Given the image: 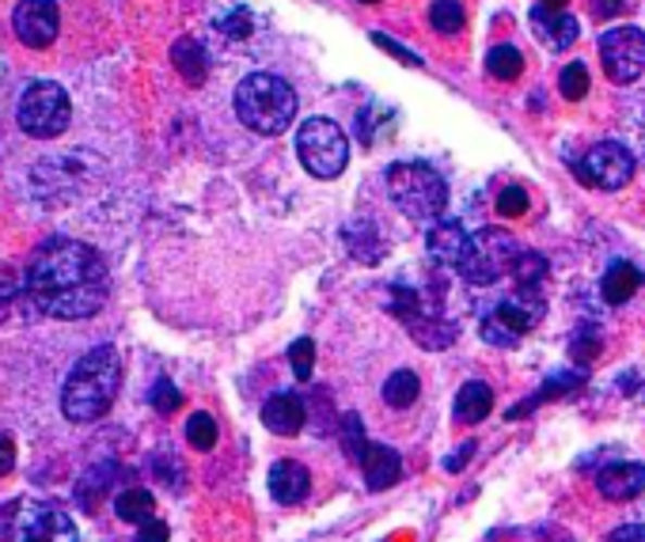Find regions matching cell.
Listing matches in <instances>:
<instances>
[{
	"label": "cell",
	"instance_id": "cell-1",
	"mask_svg": "<svg viewBox=\"0 0 645 542\" xmlns=\"http://www.w3.org/2000/svg\"><path fill=\"white\" fill-rule=\"evenodd\" d=\"M23 285L38 312L61 323L91 319L111 297V274L103 259L88 243H76L68 236H50L35 247Z\"/></svg>",
	"mask_w": 645,
	"mask_h": 542
},
{
	"label": "cell",
	"instance_id": "cell-2",
	"mask_svg": "<svg viewBox=\"0 0 645 542\" xmlns=\"http://www.w3.org/2000/svg\"><path fill=\"white\" fill-rule=\"evenodd\" d=\"M122 387V361L114 345H96L88 350L76 368L68 371L65 387H61V414L76 425L99 421L111 409L114 394Z\"/></svg>",
	"mask_w": 645,
	"mask_h": 542
},
{
	"label": "cell",
	"instance_id": "cell-3",
	"mask_svg": "<svg viewBox=\"0 0 645 542\" xmlns=\"http://www.w3.org/2000/svg\"><path fill=\"white\" fill-rule=\"evenodd\" d=\"M236 114L251 134L278 137L296 118V91L274 73H251L236 88Z\"/></svg>",
	"mask_w": 645,
	"mask_h": 542
},
{
	"label": "cell",
	"instance_id": "cell-4",
	"mask_svg": "<svg viewBox=\"0 0 645 542\" xmlns=\"http://www.w3.org/2000/svg\"><path fill=\"white\" fill-rule=\"evenodd\" d=\"M383 182H388V198L410 220H441L444 205H448V186H444L441 172H433L429 164H418V160L391 164Z\"/></svg>",
	"mask_w": 645,
	"mask_h": 542
},
{
	"label": "cell",
	"instance_id": "cell-5",
	"mask_svg": "<svg viewBox=\"0 0 645 542\" xmlns=\"http://www.w3.org/2000/svg\"><path fill=\"white\" fill-rule=\"evenodd\" d=\"M68 118H73V103H68L65 88L53 80H35L27 84V91L20 96V106H15V122L27 137L35 141H53L68 129Z\"/></svg>",
	"mask_w": 645,
	"mask_h": 542
},
{
	"label": "cell",
	"instance_id": "cell-6",
	"mask_svg": "<svg viewBox=\"0 0 645 542\" xmlns=\"http://www.w3.org/2000/svg\"><path fill=\"white\" fill-rule=\"evenodd\" d=\"M520 254L524 251H520L513 231L482 228V231H475L471 243H467V254H464V262H459V274H464L471 285H494V281H502L505 274H513Z\"/></svg>",
	"mask_w": 645,
	"mask_h": 542
},
{
	"label": "cell",
	"instance_id": "cell-7",
	"mask_svg": "<svg viewBox=\"0 0 645 542\" xmlns=\"http://www.w3.org/2000/svg\"><path fill=\"white\" fill-rule=\"evenodd\" d=\"M296 152L301 164L308 167L316 179H338L350 164V141L330 118H308L296 129Z\"/></svg>",
	"mask_w": 645,
	"mask_h": 542
},
{
	"label": "cell",
	"instance_id": "cell-8",
	"mask_svg": "<svg viewBox=\"0 0 645 542\" xmlns=\"http://www.w3.org/2000/svg\"><path fill=\"white\" fill-rule=\"evenodd\" d=\"M543 323V297L540 292H524L509 297L494 307V312L482 319V338L497 350H513V345L524 342V335H532Z\"/></svg>",
	"mask_w": 645,
	"mask_h": 542
},
{
	"label": "cell",
	"instance_id": "cell-9",
	"mask_svg": "<svg viewBox=\"0 0 645 542\" xmlns=\"http://www.w3.org/2000/svg\"><path fill=\"white\" fill-rule=\"evenodd\" d=\"M604 73L616 84H631L645 73V35L638 27H611L600 35Z\"/></svg>",
	"mask_w": 645,
	"mask_h": 542
},
{
	"label": "cell",
	"instance_id": "cell-10",
	"mask_svg": "<svg viewBox=\"0 0 645 542\" xmlns=\"http://www.w3.org/2000/svg\"><path fill=\"white\" fill-rule=\"evenodd\" d=\"M578 175L596 190H619L634 179V152L619 141H600L581 156Z\"/></svg>",
	"mask_w": 645,
	"mask_h": 542
},
{
	"label": "cell",
	"instance_id": "cell-11",
	"mask_svg": "<svg viewBox=\"0 0 645 542\" xmlns=\"http://www.w3.org/2000/svg\"><path fill=\"white\" fill-rule=\"evenodd\" d=\"M12 30L27 50H46L53 46L61 30L58 0H20L12 12Z\"/></svg>",
	"mask_w": 645,
	"mask_h": 542
},
{
	"label": "cell",
	"instance_id": "cell-12",
	"mask_svg": "<svg viewBox=\"0 0 645 542\" xmlns=\"http://www.w3.org/2000/svg\"><path fill=\"white\" fill-rule=\"evenodd\" d=\"M15 542H80L76 524L53 505H27L15 516Z\"/></svg>",
	"mask_w": 645,
	"mask_h": 542
},
{
	"label": "cell",
	"instance_id": "cell-13",
	"mask_svg": "<svg viewBox=\"0 0 645 542\" xmlns=\"http://www.w3.org/2000/svg\"><path fill=\"white\" fill-rule=\"evenodd\" d=\"M467 243H471V236L464 231V224L448 220V216L433 220V228H429V236H426L429 259L448 269H459V262H464V254H467Z\"/></svg>",
	"mask_w": 645,
	"mask_h": 542
},
{
	"label": "cell",
	"instance_id": "cell-14",
	"mask_svg": "<svg viewBox=\"0 0 645 542\" xmlns=\"http://www.w3.org/2000/svg\"><path fill=\"white\" fill-rule=\"evenodd\" d=\"M528 23H532V30H535V38H540L547 50H570L573 42H578V35H581V23L573 20V15H566V12H555V8H543V4H535L532 8V15H528Z\"/></svg>",
	"mask_w": 645,
	"mask_h": 542
},
{
	"label": "cell",
	"instance_id": "cell-15",
	"mask_svg": "<svg viewBox=\"0 0 645 542\" xmlns=\"http://www.w3.org/2000/svg\"><path fill=\"white\" fill-rule=\"evenodd\" d=\"M304 414H308V406H304L301 394L293 391H278L266 399L263 406V425L270 432H278V437H296L304 425Z\"/></svg>",
	"mask_w": 645,
	"mask_h": 542
},
{
	"label": "cell",
	"instance_id": "cell-16",
	"mask_svg": "<svg viewBox=\"0 0 645 542\" xmlns=\"http://www.w3.org/2000/svg\"><path fill=\"white\" fill-rule=\"evenodd\" d=\"M596 486L608 501H631L645 493V467L642 463H611V467L600 470Z\"/></svg>",
	"mask_w": 645,
	"mask_h": 542
},
{
	"label": "cell",
	"instance_id": "cell-17",
	"mask_svg": "<svg viewBox=\"0 0 645 542\" xmlns=\"http://www.w3.org/2000/svg\"><path fill=\"white\" fill-rule=\"evenodd\" d=\"M308 490H312V478L301 463L281 459L270 467V493L278 505H301V501L308 497Z\"/></svg>",
	"mask_w": 645,
	"mask_h": 542
},
{
	"label": "cell",
	"instance_id": "cell-18",
	"mask_svg": "<svg viewBox=\"0 0 645 542\" xmlns=\"http://www.w3.org/2000/svg\"><path fill=\"white\" fill-rule=\"evenodd\" d=\"M361 467H365V482L368 490H391V486L399 482V475H403V463H399V452H391V448L383 444H368L365 455H361Z\"/></svg>",
	"mask_w": 645,
	"mask_h": 542
},
{
	"label": "cell",
	"instance_id": "cell-19",
	"mask_svg": "<svg viewBox=\"0 0 645 542\" xmlns=\"http://www.w3.org/2000/svg\"><path fill=\"white\" fill-rule=\"evenodd\" d=\"M406 327H410L414 342H418L421 350H448V345L456 342V323L441 319L433 307H426V312L406 323Z\"/></svg>",
	"mask_w": 645,
	"mask_h": 542
},
{
	"label": "cell",
	"instance_id": "cell-20",
	"mask_svg": "<svg viewBox=\"0 0 645 542\" xmlns=\"http://www.w3.org/2000/svg\"><path fill=\"white\" fill-rule=\"evenodd\" d=\"M172 61L190 88H202L205 76H210V61H205V50L198 38H179V42L172 46Z\"/></svg>",
	"mask_w": 645,
	"mask_h": 542
},
{
	"label": "cell",
	"instance_id": "cell-21",
	"mask_svg": "<svg viewBox=\"0 0 645 542\" xmlns=\"http://www.w3.org/2000/svg\"><path fill=\"white\" fill-rule=\"evenodd\" d=\"M490 406H494V391H490V383H482V379H471V383L459 387V394H456V417L464 425H479L482 417L490 414Z\"/></svg>",
	"mask_w": 645,
	"mask_h": 542
},
{
	"label": "cell",
	"instance_id": "cell-22",
	"mask_svg": "<svg viewBox=\"0 0 645 542\" xmlns=\"http://www.w3.org/2000/svg\"><path fill=\"white\" fill-rule=\"evenodd\" d=\"M638 289H642L638 266H631V262H611L608 274H604V285H600L604 300H608V304H627Z\"/></svg>",
	"mask_w": 645,
	"mask_h": 542
},
{
	"label": "cell",
	"instance_id": "cell-23",
	"mask_svg": "<svg viewBox=\"0 0 645 542\" xmlns=\"http://www.w3.org/2000/svg\"><path fill=\"white\" fill-rule=\"evenodd\" d=\"M114 516L126 524H144L156 516V497H152L149 490H141V486H134V490H122L118 497H114Z\"/></svg>",
	"mask_w": 645,
	"mask_h": 542
},
{
	"label": "cell",
	"instance_id": "cell-24",
	"mask_svg": "<svg viewBox=\"0 0 645 542\" xmlns=\"http://www.w3.org/2000/svg\"><path fill=\"white\" fill-rule=\"evenodd\" d=\"M418 394H421V379L414 376L410 368L391 371L388 383H383V402H388L391 409H406V406H414V402H418Z\"/></svg>",
	"mask_w": 645,
	"mask_h": 542
},
{
	"label": "cell",
	"instance_id": "cell-25",
	"mask_svg": "<svg viewBox=\"0 0 645 542\" xmlns=\"http://www.w3.org/2000/svg\"><path fill=\"white\" fill-rule=\"evenodd\" d=\"M486 73L502 84H513L524 73V58H520L517 46H494V50L486 53Z\"/></svg>",
	"mask_w": 645,
	"mask_h": 542
},
{
	"label": "cell",
	"instance_id": "cell-26",
	"mask_svg": "<svg viewBox=\"0 0 645 542\" xmlns=\"http://www.w3.org/2000/svg\"><path fill=\"white\" fill-rule=\"evenodd\" d=\"M513 277H517V289L540 292L543 277H547V259H543V254L524 251V254L517 259V266H513Z\"/></svg>",
	"mask_w": 645,
	"mask_h": 542
},
{
	"label": "cell",
	"instance_id": "cell-27",
	"mask_svg": "<svg viewBox=\"0 0 645 542\" xmlns=\"http://www.w3.org/2000/svg\"><path fill=\"white\" fill-rule=\"evenodd\" d=\"M464 8H459V0H433V8H429V23H433V30H441V35H459L464 30Z\"/></svg>",
	"mask_w": 645,
	"mask_h": 542
},
{
	"label": "cell",
	"instance_id": "cell-28",
	"mask_svg": "<svg viewBox=\"0 0 645 542\" xmlns=\"http://www.w3.org/2000/svg\"><path fill=\"white\" fill-rule=\"evenodd\" d=\"M187 440L198 452H213L217 448V421L210 414H190L187 421Z\"/></svg>",
	"mask_w": 645,
	"mask_h": 542
},
{
	"label": "cell",
	"instance_id": "cell-29",
	"mask_svg": "<svg viewBox=\"0 0 645 542\" xmlns=\"http://www.w3.org/2000/svg\"><path fill=\"white\" fill-rule=\"evenodd\" d=\"M558 91H562L570 103H578L581 96L589 91V68L581 65V61H573V65L562 68V76H558Z\"/></svg>",
	"mask_w": 645,
	"mask_h": 542
},
{
	"label": "cell",
	"instance_id": "cell-30",
	"mask_svg": "<svg viewBox=\"0 0 645 542\" xmlns=\"http://www.w3.org/2000/svg\"><path fill=\"white\" fill-rule=\"evenodd\" d=\"M338 432H342L345 455L361 463V455H365V448H368L365 429H361V417H357V414H345V417H342V425H338Z\"/></svg>",
	"mask_w": 645,
	"mask_h": 542
},
{
	"label": "cell",
	"instance_id": "cell-31",
	"mask_svg": "<svg viewBox=\"0 0 645 542\" xmlns=\"http://www.w3.org/2000/svg\"><path fill=\"white\" fill-rule=\"evenodd\" d=\"M149 402H152V409L156 414H175V409L182 406V394H179V387L172 383V379H156L152 383V394H149Z\"/></svg>",
	"mask_w": 645,
	"mask_h": 542
},
{
	"label": "cell",
	"instance_id": "cell-32",
	"mask_svg": "<svg viewBox=\"0 0 645 542\" xmlns=\"http://www.w3.org/2000/svg\"><path fill=\"white\" fill-rule=\"evenodd\" d=\"M289 364H293L296 379L312 376V368H316V345H312V338H301V342L289 345Z\"/></svg>",
	"mask_w": 645,
	"mask_h": 542
},
{
	"label": "cell",
	"instance_id": "cell-33",
	"mask_svg": "<svg viewBox=\"0 0 645 542\" xmlns=\"http://www.w3.org/2000/svg\"><path fill=\"white\" fill-rule=\"evenodd\" d=\"M497 213H502V216H524L528 213L524 186H505V190L497 193Z\"/></svg>",
	"mask_w": 645,
	"mask_h": 542
},
{
	"label": "cell",
	"instance_id": "cell-34",
	"mask_svg": "<svg viewBox=\"0 0 645 542\" xmlns=\"http://www.w3.org/2000/svg\"><path fill=\"white\" fill-rule=\"evenodd\" d=\"M596 353H600V338H596L593 330H578V338L570 342V357L578 364H589Z\"/></svg>",
	"mask_w": 645,
	"mask_h": 542
},
{
	"label": "cell",
	"instance_id": "cell-35",
	"mask_svg": "<svg viewBox=\"0 0 645 542\" xmlns=\"http://www.w3.org/2000/svg\"><path fill=\"white\" fill-rule=\"evenodd\" d=\"M372 42L380 46V50H388L391 58H399V61H403V65H410V68H418V65H421V61H418V53H414V50H406V46H403V42H395V38L380 35V30H376V35H372Z\"/></svg>",
	"mask_w": 645,
	"mask_h": 542
},
{
	"label": "cell",
	"instance_id": "cell-36",
	"mask_svg": "<svg viewBox=\"0 0 645 542\" xmlns=\"http://www.w3.org/2000/svg\"><path fill=\"white\" fill-rule=\"evenodd\" d=\"M167 535H172V531H167V524L156 520V516L137 524V542H167Z\"/></svg>",
	"mask_w": 645,
	"mask_h": 542
},
{
	"label": "cell",
	"instance_id": "cell-37",
	"mask_svg": "<svg viewBox=\"0 0 645 542\" xmlns=\"http://www.w3.org/2000/svg\"><path fill=\"white\" fill-rule=\"evenodd\" d=\"M220 30H225L228 38H248V35H251V15L240 8V12H236V15H228V20L220 23Z\"/></svg>",
	"mask_w": 645,
	"mask_h": 542
},
{
	"label": "cell",
	"instance_id": "cell-38",
	"mask_svg": "<svg viewBox=\"0 0 645 542\" xmlns=\"http://www.w3.org/2000/svg\"><path fill=\"white\" fill-rule=\"evenodd\" d=\"M471 455H475V440H467L464 448H456V452H452V459L444 463V470H452V475H456V470H464L467 463H471Z\"/></svg>",
	"mask_w": 645,
	"mask_h": 542
},
{
	"label": "cell",
	"instance_id": "cell-39",
	"mask_svg": "<svg viewBox=\"0 0 645 542\" xmlns=\"http://www.w3.org/2000/svg\"><path fill=\"white\" fill-rule=\"evenodd\" d=\"M12 467H15V444L8 432H0V478H4Z\"/></svg>",
	"mask_w": 645,
	"mask_h": 542
},
{
	"label": "cell",
	"instance_id": "cell-40",
	"mask_svg": "<svg viewBox=\"0 0 645 542\" xmlns=\"http://www.w3.org/2000/svg\"><path fill=\"white\" fill-rule=\"evenodd\" d=\"M608 542H645V524H627V528H619Z\"/></svg>",
	"mask_w": 645,
	"mask_h": 542
},
{
	"label": "cell",
	"instance_id": "cell-41",
	"mask_svg": "<svg viewBox=\"0 0 645 542\" xmlns=\"http://www.w3.org/2000/svg\"><path fill=\"white\" fill-rule=\"evenodd\" d=\"M540 4H543V8H555V12H562L566 0H540Z\"/></svg>",
	"mask_w": 645,
	"mask_h": 542
},
{
	"label": "cell",
	"instance_id": "cell-42",
	"mask_svg": "<svg viewBox=\"0 0 645 542\" xmlns=\"http://www.w3.org/2000/svg\"><path fill=\"white\" fill-rule=\"evenodd\" d=\"M361 4H376V0H361Z\"/></svg>",
	"mask_w": 645,
	"mask_h": 542
}]
</instances>
